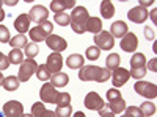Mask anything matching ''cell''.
I'll return each mask as SVG.
<instances>
[{"label":"cell","mask_w":157,"mask_h":117,"mask_svg":"<svg viewBox=\"0 0 157 117\" xmlns=\"http://www.w3.org/2000/svg\"><path fill=\"white\" fill-rule=\"evenodd\" d=\"M78 78L82 81H98L104 83L110 80V70L99 66H83L78 72Z\"/></svg>","instance_id":"obj_1"},{"label":"cell","mask_w":157,"mask_h":117,"mask_svg":"<svg viewBox=\"0 0 157 117\" xmlns=\"http://www.w3.org/2000/svg\"><path fill=\"white\" fill-rule=\"evenodd\" d=\"M88 11L85 6H75L72 9V14H71V27H72V31L77 33V34H83L86 30H85V25H86V20H88Z\"/></svg>","instance_id":"obj_2"},{"label":"cell","mask_w":157,"mask_h":117,"mask_svg":"<svg viewBox=\"0 0 157 117\" xmlns=\"http://www.w3.org/2000/svg\"><path fill=\"white\" fill-rule=\"evenodd\" d=\"M36 67H38V64H36L35 59L27 58L25 61H22L21 67H19V73H17V80L22 81V83H27L32 78V75L36 72Z\"/></svg>","instance_id":"obj_3"},{"label":"cell","mask_w":157,"mask_h":117,"mask_svg":"<svg viewBox=\"0 0 157 117\" xmlns=\"http://www.w3.org/2000/svg\"><path fill=\"white\" fill-rule=\"evenodd\" d=\"M94 44H96V47L99 48V50H105V51H109V50H112L113 48V45H115V37L109 33V31H101V33H98V34H94Z\"/></svg>","instance_id":"obj_4"},{"label":"cell","mask_w":157,"mask_h":117,"mask_svg":"<svg viewBox=\"0 0 157 117\" xmlns=\"http://www.w3.org/2000/svg\"><path fill=\"white\" fill-rule=\"evenodd\" d=\"M135 92L141 97H146V98H155L157 97V86L154 83L149 81H137L135 86Z\"/></svg>","instance_id":"obj_5"},{"label":"cell","mask_w":157,"mask_h":117,"mask_svg":"<svg viewBox=\"0 0 157 117\" xmlns=\"http://www.w3.org/2000/svg\"><path fill=\"white\" fill-rule=\"evenodd\" d=\"M83 105H85V108H88L91 111H101L104 106H105V103H104V100L101 98V95L98 92L91 90V92L86 94V97L83 100Z\"/></svg>","instance_id":"obj_6"},{"label":"cell","mask_w":157,"mask_h":117,"mask_svg":"<svg viewBox=\"0 0 157 117\" xmlns=\"http://www.w3.org/2000/svg\"><path fill=\"white\" fill-rule=\"evenodd\" d=\"M47 17H49V9H47L46 6H43V5H35V6H32V9H30V12H29L30 22H35L36 25L46 22Z\"/></svg>","instance_id":"obj_7"},{"label":"cell","mask_w":157,"mask_h":117,"mask_svg":"<svg viewBox=\"0 0 157 117\" xmlns=\"http://www.w3.org/2000/svg\"><path fill=\"white\" fill-rule=\"evenodd\" d=\"M3 115L5 117H21L24 114V106L17 100H10L3 105Z\"/></svg>","instance_id":"obj_8"},{"label":"cell","mask_w":157,"mask_h":117,"mask_svg":"<svg viewBox=\"0 0 157 117\" xmlns=\"http://www.w3.org/2000/svg\"><path fill=\"white\" fill-rule=\"evenodd\" d=\"M110 78H112V83H113V87H121L124 86L127 81H129V78H130V73L129 70H126L124 67H116L113 70V73H110Z\"/></svg>","instance_id":"obj_9"},{"label":"cell","mask_w":157,"mask_h":117,"mask_svg":"<svg viewBox=\"0 0 157 117\" xmlns=\"http://www.w3.org/2000/svg\"><path fill=\"white\" fill-rule=\"evenodd\" d=\"M39 97H41L43 103H55L57 97H58V90L57 87H54L50 83H44L41 90H39Z\"/></svg>","instance_id":"obj_10"},{"label":"cell","mask_w":157,"mask_h":117,"mask_svg":"<svg viewBox=\"0 0 157 117\" xmlns=\"http://www.w3.org/2000/svg\"><path fill=\"white\" fill-rule=\"evenodd\" d=\"M46 44L50 50H54V53H60V51L66 50L68 47V42L58 34H50L46 37Z\"/></svg>","instance_id":"obj_11"},{"label":"cell","mask_w":157,"mask_h":117,"mask_svg":"<svg viewBox=\"0 0 157 117\" xmlns=\"http://www.w3.org/2000/svg\"><path fill=\"white\" fill-rule=\"evenodd\" d=\"M148 17H149L148 9L143 8V6H134L132 9L127 11V19L134 23H143Z\"/></svg>","instance_id":"obj_12"},{"label":"cell","mask_w":157,"mask_h":117,"mask_svg":"<svg viewBox=\"0 0 157 117\" xmlns=\"http://www.w3.org/2000/svg\"><path fill=\"white\" fill-rule=\"evenodd\" d=\"M120 45H121V48L124 51H127V53H134V51L137 50V47H138V39H137V36L134 33L129 31V33H126L121 37Z\"/></svg>","instance_id":"obj_13"},{"label":"cell","mask_w":157,"mask_h":117,"mask_svg":"<svg viewBox=\"0 0 157 117\" xmlns=\"http://www.w3.org/2000/svg\"><path fill=\"white\" fill-rule=\"evenodd\" d=\"M46 67L47 70L54 75L57 72H61V67H63V58L60 53H52L47 56V61H46Z\"/></svg>","instance_id":"obj_14"},{"label":"cell","mask_w":157,"mask_h":117,"mask_svg":"<svg viewBox=\"0 0 157 117\" xmlns=\"http://www.w3.org/2000/svg\"><path fill=\"white\" fill-rule=\"evenodd\" d=\"M68 8H75V0H52L50 2V11L55 14L64 12V9Z\"/></svg>","instance_id":"obj_15"},{"label":"cell","mask_w":157,"mask_h":117,"mask_svg":"<svg viewBox=\"0 0 157 117\" xmlns=\"http://www.w3.org/2000/svg\"><path fill=\"white\" fill-rule=\"evenodd\" d=\"M32 115L33 117H57L55 115V111L47 109L43 101L33 103V106H32Z\"/></svg>","instance_id":"obj_16"},{"label":"cell","mask_w":157,"mask_h":117,"mask_svg":"<svg viewBox=\"0 0 157 117\" xmlns=\"http://www.w3.org/2000/svg\"><path fill=\"white\" fill-rule=\"evenodd\" d=\"M113 37H123L126 33H129V27L126 25V22L124 20H116V22H113L112 25H110V31H109Z\"/></svg>","instance_id":"obj_17"},{"label":"cell","mask_w":157,"mask_h":117,"mask_svg":"<svg viewBox=\"0 0 157 117\" xmlns=\"http://www.w3.org/2000/svg\"><path fill=\"white\" fill-rule=\"evenodd\" d=\"M14 30L19 31V34H24L25 31L30 30V19H29V14H19L14 20Z\"/></svg>","instance_id":"obj_18"},{"label":"cell","mask_w":157,"mask_h":117,"mask_svg":"<svg viewBox=\"0 0 157 117\" xmlns=\"http://www.w3.org/2000/svg\"><path fill=\"white\" fill-rule=\"evenodd\" d=\"M68 81H69V76L64 72H57L50 76V84L54 87H64L68 84Z\"/></svg>","instance_id":"obj_19"},{"label":"cell","mask_w":157,"mask_h":117,"mask_svg":"<svg viewBox=\"0 0 157 117\" xmlns=\"http://www.w3.org/2000/svg\"><path fill=\"white\" fill-rule=\"evenodd\" d=\"M83 62H85V58L82 55H78V53H72L66 58V66L69 69H82Z\"/></svg>","instance_id":"obj_20"},{"label":"cell","mask_w":157,"mask_h":117,"mask_svg":"<svg viewBox=\"0 0 157 117\" xmlns=\"http://www.w3.org/2000/svg\"><path fill=\"white\" fill-rule=\"evenodd\" d=\"M85 30L90 31V33H94V34L101 33L102 31V22H101V19L90 16L88 20H86V25H85Z\"/></svg>","instance_id":"obj_21"},{"label":"cell","mask_w":157,"mask_h":117,"mask_svg":"<svg viewBox=\"0 0 157 117\" xmlns=\"http://www.w3.org/2000/svg\"><path fill=\"white\" fill-rule=\"evenodd\" d=\"M113 14H115V5L110 2V0L101 2V16L104 19H112Z\"/></svg>","instance_id":"obj_22"},{"label":"cell","mask_w":157,"mask_h":117,"mask_svg":"<svg viewBox=\"0 0 157 117\" xmlns=\"http://www.w3.org/2000/svg\"><path fill=\"white\" fill-rule=\"evenodd\" d=\"M19 83H21V81L17 80V76L10 75V76H5V78H3L2 86H3L5 90H8V92H13V90H16V89L19 87Z\"/></svg>","instance_id":"obj_23"},{"label":"cell","mask_w":157,"mask_h":117,"mask_svg":"<svg viewBox=\"0 0 157 117\" xmlns=\"http://www.w3.org/2000/svg\"><path fill=\"white\" fill-rule=\"evenodd\" d=\"M29 33H30V37H32V41H33L35 44H36V42H43V41H46V37H47V34L43 31V28L39 27V25H36V27L30 28Z\"/></svg>","instance_id":"obj_24"},{"label":"cell","mask_w":157,"mask_h":117,"mask_svg":"<svg viewBox=\"0 0 157 117\" xmlns=\"http://www.w3.org/2000/svg\"><path fill=\"white\" fill-rule=\"evenodd\" d=\"M107 108H109L113 114H121V112H124V109L127 108V106H126V100H124V98H120V100L110 101L109 105H107Z\"/></svg>","instance_id":"obj_25"},{"label":"cell","mask_w":157,"mask_h":117,"mask_svg":"<svg viewBox=\"0 0 157 117\" xmlns=\"http://www.w3.org/2000/svg\"><path fill=\"white\" fill-rule=\"evenodd\" d=\"M10 45H11V48H25L27 47V44H29V41H27V37H25L24 34H17V36H14L13 39H10V42H8Z\"/></svg>","instance_id":"obj_26"},{"label":"cell","mask_w":157,"mask_h":117,"mask_svg":"<svg viewBox=\"0 0 157 117\" xmlns=\"http://www.w3.org/2000/svg\"><path fill=\"white\" fill-rule=\"evenodd\" d=\"M8 61H10V64H22L24 51L19 48H11V51L8 53Z\"/></svg>","instance_id":"obj_27"},{"label":"cell","mask_w":157,"mask_h":117,"mask_svg":"<svg viewBox=\"0 0 157 117\" xmlns=\"http://www.w3.org/2000/svg\"><path fill=\"white\" fill-rule=\"evenodd\" d=\"M130 67L135 69V67H146V58L143 53H134L132 58H130Z\"/></svg>","instance_id":"obj_28"},{"label":"cell","mask_w":157,"mask_h":117,"mask_svg":"<svg viewBox=\"0 0 157 117\" xmlns=\"http://www.w3.org/2000/svg\"><path fill=\"white\" fill-rule=\"evenodd\" d=\"M120 62H121V58H120V55L118 53H110L109 56H107V59H105V69H109V70H115L116 67H120Z\"/></svg>","instance_id":"obj_29"},{"label":"cell","mask_w":157,"mask_h":117,"mask_svg":"<svg viewBox=\"0 0 157 117\" xmlns=\"http://www.w3.org/2000/svg\"><path fill=\"white\" fill-rule=\"evenodd\" d=\"M140 111L145 117H151V115L155 114V105L151 103V101H143L140 105Z\"/></svg>","instance_id":"obj_30"},{"label":"cell","mask_w":157,"mask_h":117,"mask_svg":"<svg viewBox=\"0 0 157 117\" xmlns=\"http://www.w3.org/2000/svg\"><path fill=\"white\" fill-rule=\"evenodd\" d=\"M36 76H38V80H41V81H47V80H50V72L47 70V67H46V64H39V66L36 67Z\"/></svg>","instance_id":"obj_31"},{"label":"cell","mask_w":157,"mask_h":117,"mask_svg":"<svg viewBox=\"0 0 157 117\" xmlns=\"http://www.w3.org/2000/svg\"><path fill=\"white\" fill-rule=\"evenodd\" d=\"M38 53H39V47H38V44H35V42H29L27 44V47H25V56H27L29 59H35V56H38Z\"/></svg>","instance_id":"obj_32"},{"label":"cell","mask_w":157,"mask_h":117,"mask_svg":"<svg viewBox=\"0 0 157 117\" xmlns=\"http://www.w3.org/2000/svg\"><path fill=\"white\" fill-rule=\"evenodd\" d=\"M55 105L57 106H68V105H71V95L68 92H58Z\"/></svg>","instance_id":"obj_33"},{"label":"cell","mask_w":157,"mask_h":117,"mask_svg":"<svg viewBox=\"0 0 157 117\" xmlns=\"http://www.w3.org/2000/svg\"><path fill=\"white\" fill-rule=\"evenodd\" d=\"M55 22L58 25H61V27H66V25L71 23V16L66 14V12H60V14H55Z\"/></svg>","instance_id":"obj_34"},{"label":"cell","mask_w":157,"mask_h":117,"mask_svg":"<svg viewBox=\"0 0 157 117\" xmlns=\"http://www.w3.org/2000/svg\"><path fill=\"white\" fill-rule=\"evenodd\" d=\"M72 114V106L68 105V106H57L55 109V115L57 117H71Z\"/></svg>","instance_id":"obj_35"},{"label":"cell","mask_w":157,"mask_h":117,"mask_svg":"<svg viewBox=\"0 0 157 117\" xmlns=\"http://www.w3.org/2000/svg\"><path fill=\"white\" fill-rule=\"evenodd\" d=\"M99 55H101V50H99L96 45L88 47V48H86V51H85V56H86L88 59H91V61H96V59L99 58Z\"/></svg>","instance_id":"obj_36"},{"label":"cell","mask_w":157,"mask_h":117,"mask_svg":"<svg viewBox=\"0 0 157 117\" xmlns=\"http://www.w3.org/2000/svg\"><path fill=\"white\" fill-rule=\"evenodd\" d=\"M120 98H123V95H121V92L116 87H110L107 90V100H109V103L115 101V100H120Z\"/></svg>","instance_id":"obj_37"},{"label":"cell","mask_w":157,"mask_h":117,"mask_svg":"<svg viewBox=\"0 0 157 117\" xmlns=\"http://www.w3.org/2000/svg\"><path fill=\"white\" fill-rule=\"evenodd\" d=\"M130 76H134L135 78V80H141V78L143 76H145L146 75V67H135V69H130Z\"/></svg>","instance_id":"obj_38"},{"label":"cell","mask_w":157,"mask_h":117,"mask_svg":"<svg viewBox=\"0 0 157 117\" xmlns=\"http://www.w3.org/2000/svg\"><path fill=\"white\" fill-rule=\"evenodd\" d=\"M10 30L5 27V25H0V42L2 44H8L10 42Z\"/></svg>","instance_id":"obj_39"},{"label":"cell","mask_w":157,"mask_h":117,"mask_svg":"<svg viewBox=\"0 0 157 117\" xmlns=\"http://www.w3.org/2000/svg\"><path fill=\"white\" fill-rule=\"evenodd\" d=\"M124 111H126V115H129V117H145L138 106H127Z\"/></svg>","instance_id":"obj_40"},{"label":"cell","mask_w":157,"mask_h":117,"mask_svg":"<svg viewBox=\"0 0 157 117\" xmlns=\"http://www.w3.org/2000/svg\"><path fill=\"white\" fill-rule=\"evenodd\" d=\"M10 67V61H8V56L5 55V53H2L0 51V72L2 70H5V69H8Z\"/></svg>","instance_id":"obj_41"},{"label":"cell","mask_w":157,"mask_h":117,"mask_svg":"<svg viewBox=\"0 0 157 117\" xmlns=\"http://www.w3.org/2000/svg\"><path fill=\"white\" fill-rule=\"evenodd\" d=\"M145 37L148 39V41H152V39H155V31H154V28L145 27Z\"/></svg>","instance_id":"obj_42"},{"label":"cell","mask_w":157,"mask_h":117,"mask_svg":"<svg viewBox=\"0 0 157 117\" xmlns=\"http://www.w3.org/2000/svg\"><path fill=\"white\" fill-rule=\"evenodd\" d=\"M99 114H101V117H115V114H113L110 109H107V105L99 111Z\"/></svg>","instance_id":"obj_43"},{"label":"cell","mask_w":157,"mask_h":117,"mask_svg":"<svg viewBox=\"0 0 157 117\" xmlns=\"http://www.w3.org/2000/svg\"><path fill=\"white\" fill-rule=\"evenodd\" d=\"M155 62H157V61H155V58H154V59H151V61H149V64H148V67H149L152 72H155V70H157V67H155Z\"/></svg>","instance_id":"obj_44"},{"label":"cell","mask_w":157,"mask_h":117,"mask_svg":"<svg viewBox=\"0 0 157 117\" xmlns=\"http://www.w3.org/2000/svg\"><path fill=\"white\" fill-rule=\"evenodd\" d=\"M3 3H6L10 6H14V5H17V0H6V2H3Z\"/></svg>","instance_id":"obj_45"},{"label":"cell","mask_w":157,"mask_h":117,"mask_svg":"<svg viewBox=\"0 0 157 117\" xmlns=\"http://www.w3.org/2000/svg\"><path fill=\"white\" fill-rule=\"evenodd\" d=\"M5 17H6V14H5V11H3L2 8H0V22H2V20L5 19Z\"/></svg>","instance_id":"obj_46"},{"label":"cell","mask_w":157,"mask_h":117,"mask_svg":"<svg viewBox=\"0 0 157 117\" xmlns=\"http://www.w3.org/2000/svg\"><path fill=\"white\" fill-rule=\"evenodd\" d=\"M74 117H86V115H85V114H83L82 111H77V112L74 114Z\"/></svg>","instance_id":"obj_47"},{"label":"cell","mask_w":157,"mask_h":117,"mask_svg":"<svg viewBox=\"0 0 157 117\" xmlns=\"http://www.w3.org/2000/svg\"><path fill=\"white\" fill-rule=\"evenodd\" d=\"M3 78H5V76H3V73L0 72V86H2V83H3Z\"/></svg>","instance_id":"obj_48"},{"label":"cell","mask_w":157,"mask_h":117,"mask_svg":"<svg viewBox=\"0 0 157 117\" xmlns=\"http://www.w3.org/2000/svg\"><path fill=\"white\" fill-rule=\"evenodd\" d=\"M151 16H152V22H155V9L152 11V14H151Z\"/></svg>","instance_id":"obj_49"},{"label":"cell","mask_w":157,"mask_h":117,"mask_svg":"<svg viewBox=\"0 0 157 117\" xmlns=\"http://www.w3.org/2000/svg\"><path fill=\"white\" fill-rule=\"evenodd\" d=\"M21 117H33V115H32V114H22Z\"/></svg>","instance_id":"obj_50"},{"label":"cell","mask_w":157,"mask_h":117,"mask_svg":"<svg viewBox=\"0 0 157 117\" xmlns=\"http://www.w3.org/2000/svg\"><path fill=\"white\" fill-rule=\"evenodd\" d=\"M2 5H3V2H2V0H0V8H2Z\"/></svg>","instance_id":"obj_51"},{"label":"cell","mask_w":157,"mask_h":117,"mask_svg":"<svg viewBox=\"0 0 157 117\" xmlns=\"http://www.w3.org/2000/svg\"><path fill=\"white\" fill-rule=\"evenodd\" d=\"M0 117H5V115H3V112H0Z\"/></svg>","instance_id":"obj_52"},{"label":"cell","mask_w":157,"mask_h":117,"mask_svg":"<svg viewBox=\"0 0 157 117\" xmlns=\"http://www.w3.org/2000/svg\"><path fill=\"white\" fill-rule=\"evenodd\" d=\"M121 117H129V115H126V114H124V115H121Z\"/></svg>","instance_id":"obj_53"}]
</instances>
